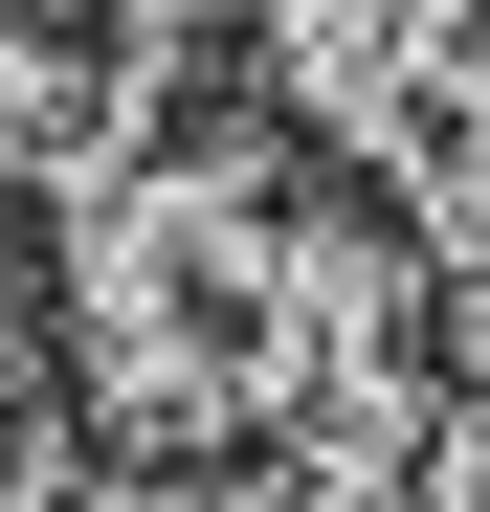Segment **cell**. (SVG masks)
<instances>
[{
	"mask_svg": "<svg viewBox=\"0 0 490 512\" xmlns=\"http://www.w3.org/2000/svg\"><path fill=\"white\" fill-rule=\"evenodd\" d=\"M312 245H335V179H312L290 134L134 156V179L90 201V245H67V379H90L134 446H268Z\"/></svg>",
	"mask_w": 490,
	"mask_h": 512,
	"instance_id": "cell-1",
	"label": "cell"
},
{
	"mask_svg": "<svg viewBox=\"0 0 490 512\" xmlns=\"http://www.w3.org/2000/svg\"><path fill=\"white\" fill-rule=\"evenodd\" d=\"M401 512H490V379L446 401V446H424V490H401Z\"/></svg>",
	"mask_w": 490,
	"mask_h": 512,
	"instance_id": "cell-2",
	"label": "cell"
}]
</instances>
